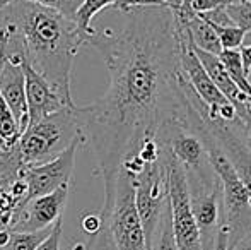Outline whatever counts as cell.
<instances>
[{
  "instance_id": "cell-1",
  "label": "cell",
  "mask_w": 251,
  "mask_h": 250,
  "mask_svg": "<svg viewBox=\"0 0 251 250\" xmlns=\"http://www.w3.org/2000/svg\"><path fill=\"white\" fill-rule=\"evenodd\" d=\"M86 45L101 54L108 91L86 107L75 105L82 142L96 156L104 190L115 184L123 160L168 122L188 125L200 100L179 69V33L166 7H142L126 14L122 31L96 29Z\"/></svg>"
},
{
  "instance_id": "cell-2",
  "label": "cell",
  "mask_w": 251,
  "mask_h": 250,
  "mask_svg": "<svg viewBox=\"0 0 251 250\" xmlns=\"http://www.w3.org/2000/svg\"><path fill=\"white\" fill-rule=\"evenodd\" d=\"M0 17L14 26L29 65L47 79L67 107L75 105L70 93L72 67L86 43L75 23L58 10L27 0L12 2L0 10Z\"/></svg>"
},
{
  "instance_id": "cell-3",
  "label": "cell",
  "mask_w": 251,
  "mask_h": 250,
  "mask_svg": "<svg viewBox=\"0 0 251 250\" xmlns=\"http://www.w3.org/2000/svg\"><path fill=\"white\" fill-rule=\"evenodd\" d=\"M75 139L82 140V129L72 105L27 125L17 144L24 165H40L62 154Z\"/></svg>"
},
{
  "instance_id": "cell-4",
  "label": "cell",
  "mask_w": 251,
  "mask_h": 250,
  "mask_svg": "<svg viewBox=\"0 0 251 250\" xmlns=\"http://www.w3.org/2000/svg\"><path fill=\"white\" fill-rule=\"evenodd\" d=\"M100 214L108 226L115 250H149L135 206L133 178L123 168L116 173L113 189L104 192V202Z\"/></svg>"
},
{
  "instance_id": "cell-5",
  "label": "cell",
  "mask_w": 251,
  "mask_h": 250,
  "mask_svg": "<svg viewBox=\"0 0 251 250\" xmlns=\"http://www.w3.org/2000/svg\"><path fill=\"white\" fill-rule=\"evenodd\" d=\"M188 182L190 207L200 233L201 250H214L219 228L224 224L222 185L212 168L185 171Z\"/></svg>"
},
{
  "instance_id": "cell-6",
  "label": "cell",
  "mask_w": 251,
  "mask_h": 250,
  "mask_svg": "<svg viewBox=\"0 0 251 250\" xmlns=\"http://www.w3.org/2000/svg\"><path fill=\"white\" fill-rule=\"evenodd\" d=\"M176 26H178L179 33V69H181L192 91L207 107V118L212 122L234 124L238 117H236V110L232 103L217 89L205 67L201 65L200 58L197 57L195 50H193L188 31L179 26L178 23H176Z\"/></svg>"
},
{
  "instance_id": "cell-7",
  "label": "cell",
  "mask_w": 251,
  "mask_h": 250,
  "mask_svg": "<svg viewBox=\"0 0 251 250\" xmlns=\"http://www.w3.org/2000/svg\"><path fill=\"white\" fill-rule=\"evenodd\" d=\"M159 139V137H157ZM164 146V142H162ZM135 206L142 221L147 247L151 250L152 238L161 216L168 206V173H166V146L162 154L154 161L144 163L139 173L133 177Z\"/></svg>"
},
{
  "instance_id": "cell-8",
  "label": "cell",
  "mask_w": 251,
  "mask_h": 250,
  "mask_svg": "<svg viewBox=\"0 0 251 250\" xmlns=\"http://www.w3.org/2000/svg\"><path fill=\"white\" fill-rule=\"evenodd\" d=\"M161 139V137H159ZM166 146V173H168V199L171 211V226L176 250H201L200 233L190 207L188 182L183 167L173 158L168 142Z\"/></svg>"
},
{
  "instance_id": "cell-9",
  "label": "cell",
  "mask_w": 251,
  "mask_h": 250,
  "mask_svg": "<svg viewBox=\"0 0 251 250\" xmlns=\"http://www.w3.org/2000/svg\"><path fill=\"white\" fill-rule=\"evenodd\" d=\"M80 146H84L82 140L75 139L62 154H58L47 163L24 165L19 173V178L26 184V199L23 202H27L38 195L50 194L65 184H72L75 156Z\"/></svg>"
},
{
  "instance_id": "cell-10",
  "label": "cell",
  "mask_w": 251,
  "mask_h": 250,
  "mask_svg": "<svg viewBox=\"0 0 251 250\" xmlns=\"http://www.w3.org/2000/svg\"><path fill=\"white\" fill-rule=\"evenodd\" d=\"M72 184H65L45 195L23 202L14 207L9 230L12 231H40L51 228L62 218L69 200Z\"/></svg>"
},
{
  "instance_id": "cell-11",
  "label": "cell",
  "mask_w": 251,
  "mask_h": 250,
  "mask_svg": "<svg viewBox=\"0 0 251 250\" xmlns=\"http://www.w3.org/2000/svg\"><path fill=\"white\" fill-rule=\"evenodd\" d=\"M24 72V89H26V103H27V125L55 113V111L65 108L67 105L60 100L58 94L47 83L43 76L36 72L29 62L24 57L23 60Z\"/></svg>"
},
{
  "instance_id": "cell-12",
  "label": "cell",
  "mask_w": 251,
  "mask_h": 250,
  "mask_svg": "<svg viewBox=\"0 0 251 250\" xmlns=\"http://www.w3.org/2000/svg\"><path fill=\"white\" fill-rule=\"evenodd\" d=\"M208 129H210L214 139L224 151V154L229 158V161L234 167L236 173L243 180L246 190L251 199V146L238 134V130L232 129V124L226 122H212L207 118Z\"/></svg>"
},
{
  "instance_id": "cell-13",
  "label": "cell",
  "mask_w": 251,
  "mask_h": 250,
  "mask_svg": "<svg viewBox=\"0 0 251 250\" xmlns=\"http://www.w3.org/2000/svg\"><path fill=\"white\" fill-rule=\"evenodd\" d=\"M0 94L9 105L10 111L16 117L21 134L27 127V103H26V89H24V72L23 63H14L5 57L3 50V60L0 67Z\"/></svg>"
},
{
  "instance_id": "cell-14",
  "label": "cell",
  "mask_w": 251,
  "mask_h": 250,
  "mask_svg": "<svg viewBox=\"0 0 251 250\" xmlns=\"http://www.w3.org/2000/svg\"><path fill=\"white\" fill-rule=\"evenodd\" d=\"M193 50H195L197 57L200 58L201 65L205 67L207 74L210 76V79L214 81V84L217 86V89L221 91V93L224 94V96L227 98V100L231 101L232 105H234V103H241V101L246 100V94H243L241 91H239V87L234 84V81L229 77V74L226 72L224 65H222V62L219 60L217 55H212V54H207V52H201L197 47H193Z\"/></svg>"
},
{
  "instance_id": "cell-15",
  "label": "cell",
  "mask_w": 251,
  "mask_h": 250,
  "mask_svg": "<svg viewBox=\"0 0 251 250\" xmlns=\"http://www.w3.org/2000/svg\"><path fill=\"white\" fill-rule=\"evenodd\" d=\"M116 0H82L80 7L77 9L74 23H75L79 33L84 36V40L87 41V38L93 36L96 28H93V19L101 12V10L108 9L115 3ZM86 45V43H84Z\"/></svg>"
},
{
  "instance_id": "cell-16",
  "label": "cell",
  "mask_w": 251,
  "mask_h": 250,
  "mask_svg": "<svg viewBox=\"0 0 251 250\" xmlns=\"http://www.w3.org/2000/svg\"><path fill=\"white\" fill-rule=\"evenodd\" d=\"M217 57L222 62L229 77L239 87V91L243 94H246V96H251V83L248 76H246L245 69H243V60L241 55H239V50H222Z\"/></svg>"
},
{
  "instance_id": "cell-17",
  "label": "cell",
  "mask_w": 251,
  "mask_h": 250,
  "mask_svg": "<svg viewBox=\"0 0 251 250\" xmlns=\"http://www.w3.org/2000/svg\"><path fill=\"white\" fill-rule=\"evenodd\" d=\"M151 250H176L175 237H173L169 202H168V206H166L164 213H162L157 228H155L154 238H152V244H151Z\"/></svg>"
},
{
  "instance_id": "cell-18",
  "label": "cell",
  "mask_w": 251,
  "mask_h": 250,
  "mask_svg": "<svg viewBox=\"0 0 251 250\" xmlns=\"http://www.w3.org/2000/svg\"><path fill=\"white\" fill-rule=\"evenodd\" d=\"M12 231V230H10ZM51 228L40 231H12L5 250H34L50 235Z\"/></svg>"
},
{
  "instance_id": "cell-19",
  "label": "cell",
  "mask_w": 251,
  "mask_h": 250,
  "mask_svg": "<svg viewBox=\"0 0 251 250\" xmlns=\"http://www.w3.org/2000/svg\"><path fill=\"white\" fill-rule=\"evenodd\" d=\"M207 23V21H205ZM210 24V23H207ZM210 28L215 31V34H217L219 41H221L222 45V50H239V47L243 45V41H245V29H241V28H238L236 24H232V26H217V24H210Z\"/></svg>"
},
{
  "instance_id": "cell-20",
  "label": "cell",
  "mask_w": 251,
  "mask_h": 250,
  "mask_svg": "<svg viewBox=\"0 0 251 250\" xmlns=\"http://www.w3.org/2000/svg\"><path fill=\"white\" fill-rule=\"evenodd\" d=\"M224 9L236 26L245 29L246 34H251V0L224 3Z\"/></svg>"
},
{
  "instance_id": "cell-21",
  "label": "cell",
  "mask_w": 251,
  "mask_h": 250,
  "mask_svg": "<svg viewBox=\"0 0 251 250\" xmlns=\"http://www.w3.org/2000/svg\"><path fill=\"white\" fill-rule=\"evenodd\" d=\"M27 2H33V3H38V5L55 9V10H58L60 14H63L67 19L74 21L75 12L80 7V3H82V0H27Z\"/></svg>"
},
{
  "instance_id": "cell-22",
  "label": "cell",
  "mask_w": 251,
  "mask_h": 250,
  "mask_svg": "<svg viewBox=\"0 0 251 250\" xmlns=\"http://www.w3.org/2000/svg\"><path fill=\"white\" fill-rule=\"evenodd\" d=\"M142 7H164V2L162 0H116L111 5V9L126 16L132 10L142 9Z\"/></svg>"
},
{
  "instance_id": "cell-23",
  "label": "cell",
  "mask_w": 251,
  "mask_h": 250,
  "mask_svg": "<svg viewBox=\"0 0 251 250\" xmlns=\"http://www.w3.org/2000/svg\"><path fill=\"white\" fill-rule=\"evenodd\" d=\"M102 218V216H101ZM91 247L89 250H115L111 244V237H109L108 226H106L104 220H102V226L96 235H91L89 237Z\"/></svg>"
},
{
  "instance_id": "cell-24",
  "label": "cell",
  "mask_w": 251,
  "mask_h": 250,
  "mask_svg": "<svg viewBox=\"0 0 251 250\" xmlns=\"http://www.w3.org/2000/svg\"><path fill=\"white\" fill-rule=\"evenodd\" d=\"M60 242H62V218L53 224L50 235L34 250H60Z\"/></svg>"
},
{
  "instance_id": "cell-25",
  "label": "cell",
  "mask_w": 251,
  "mask_h": 250,
  "mask_svg": "<svg viewBox=\"0 0 251 250\" xmlns=\"http://www.w3.org/2000/svg\"><path fill=\"white\" fill-rule=\"evenodd\" d=\"M80 226L87 235H96L102 226V218L100 213H86L80 216Z\"/></svg>"
},
{
  "instance_id": "cell-26",
  "label": "cell",
  "mask_w": 251,
  "mask_h": 250,
  "mask_svg": "<svg viewBox=\"0 0 251 250\" xmlns=\"http://www.w3.org/2000/svg\"><path fill=\"white\" fill-rule=\"evenodd\" d=\"M219 5H222L221 0H190V9L195 14L212 12V10L217 9Z\"/></svg>"
},
{
  "instance_id": "cell-27",
  "label": "cell",
  "mask_w": 251,
  "mask_h": 250,
  "mask_svg": "<svg viewBox=\"0 0 251 250\" xmlns=\"http://www.w3.org/2000/svg\"><path fill=\"white\" fill-rule=\"evenodd\" d=\"M239 55L243 60V69H245L246 76H250L251 72V45H241L239 47Z\"/></svg>"
},
{
  "instance_id": "cell-28",
  "label": "cell",
  "mask_w": 251,
  "mask_h": 250,
  "mask_svg": "<svg viewBox=\"0 0 251 250\" xmlns=\"http://www.w3.org/2000/svg\"><path fill=\"white\" fill-rule=\"evenodd\" d=\"M214 250H227V226H226V224H222V226L219 228Z\"/></svg>"
},
{
  "instance_id": "cell-29",
  "label": "cell",
  "mask_w": 251,
  "mask_h": 250,
  "mask_svg": "<svg viewBox=\"0 0 251 250\" xmlns=\"http://www.w3.org/2000/svg\"><path fill=\"white\" fill-rule=\"evenodd\" d=\"M162 2H164L166 9H169L171 12H176V10H179L183 7L185 0H162Z\"/></svg>"
},
{
  "instance_id": "cell-30",
  "label": "cell",
  "mask_w": 251,
  "mask_h": 250,
  "mask_svg": "<svg viewBox=\"0 0 251 250\" xmlns=\"http://www.w3.org/2000/svg\"><path fill=\"white\" fill-rule=\"evenodd\" d=\"M89 247H91V242L89 240H87L86 244H84V242H79V244L74 245V250H89Z\"/></svg>"
},
{
  "instance_id": "cell-31",
  "label": "cell",
  "mask_w": 251,
  "mask_h": 250,
  "mask_svg": "<svg viewBox=\"0 0 251 250\" xmlns=\"http://www.w3.org/2000/svg\"><path fill=\"white\" fill-rule=\"evenodd\" d=\"M12 2H16V0H0V10H3L7 5H10Z\"/></svg>"
},
{
  "instance_id": "cell-32",
  "label": "cell",
  "mask_w": 251,
  "mask_h": 250,
  "mask_svg": "<svg viewBox=\"0 0 251 250\" xmlns=\"http://www.w3.org/2000/svg\"><path fill=\"white\" fill-rule=\"evenodd\" d=\"M246 105H248V108L251 110V96H246Z\"/></svg>"
},
{
  "instance_id": "cell-33",
  "label": "cell",
  "mask_w": 251,
  "mask_h": 250,
  "mask_svg": "<svg viewBox=\"0 0 251 250\" xmlns=\"http://www.w3.org/2000/svg\"><path fill=\"white\" fill-rule=\"evenodd\" d=\"M241 250H251V242H248V244H246Z\"/></svg>"
},
{
  "instance_id": "cell-34",
  "label": "cell",
  "mask_w": 251,
  "mask_h": 250,
  "mask_svg": "<svg viewBox=\"0 0 251 250\" xmlns=\"http://www.w3.org/2000/svg\"><path fill=\"white\" fill-rule=\"evenodd\" d=\"M0 250H2V249H0Z\"/></svg>"
}]
</instances>
